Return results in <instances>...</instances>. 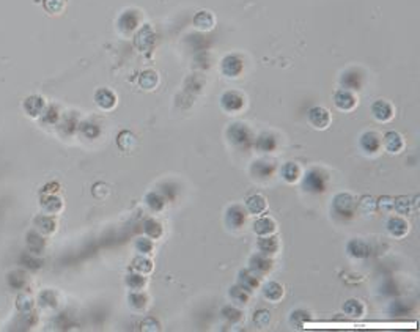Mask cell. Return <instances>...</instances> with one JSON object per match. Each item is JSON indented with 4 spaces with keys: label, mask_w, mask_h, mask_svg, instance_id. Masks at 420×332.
<instances>
[{
    "label": "cell",
    "mask_w": 420,
    "mask_h": 332,
    "mask_svg": "<svg viewBox=\"0 0 420 332\" xmlns=\"http://www.w3.org/2000/svg\"><path fill=\"white\" fill-rule=\"evenodd\" d=\"M134 247H136V250L140 255H150L154 250V241L151 238H148V236H142V238L136 239Z\"/></svg>",
    "instance_id": "obj_37"
},
{
    "label": "cell",
    "mask_w": 420,
    "mask_h": 332,
    "mask_svg": "<svg viewBox=\"0 0 420 332\" xmlns=\"http://www.w3.org/2000/svg\"><path fill=\"white\" fill-rule=\"evenodd\" d=\"M309 321H310V313L307 310L297 309L290 313V324L296 329H303Z\"/></svg>",
    "instance_id": "obj_35"
},
{
    "label": "cell",
    "mask_w": 420,
    "mask_h": 332,
    "mask_svg": "<svg viewBox=\"0 0 420 332\" xmlns=\"http://www.w3.org/2000/svg\"><path fill=\"white\" fill-rule=\"evenodd\" d=\"M27 247H29L30 253L38 255V253H41L44 250L46 242H44L41 235H38L36 232H30L27 235Z\"/></svg>",
    "instance_id": "obj_33"
},
{
    "label": "cell",
    "mask_w": 420,
    "mask_h": 332,
    "mask_svg": "<svg viewBox=\"0 0 420 332\" xmlns=\"http://www.w3.org/2000/svg\"><path fill=\"white\" fill-rule=\"evenodd\" d=\"M246 211L249 214H254V216H261L265 214L268 210V200L261 195V194H254L246 200Z\"/></svg>",
    "instance_id": "obj_10"
},
{
    "label": "cell",
    "mask_w": 420,
    "mask_h": 332,
    "mask_svg": "<svg viewBox=\"0 0 420 332\" xmlns=\"http://www.w3.org/2000/svg\"><path fill=\"white\" fill-rule=\"evenodd\" d=\"M228 136H230V140H233L234 144H247L249 140H251V132H249V129L244 126V124H233L230 129H228Z\"/></svg>",
    "instance_id": "obj_23"
},
{
    "label": "cell",
    "mask_w": 420,
    "mask_h": 332,
    "mask_svg": "<svg viewBox=\"0 0 420 332\" xmlns=\"http://www.w3.org/2000/svg\"><path fill=\"white\" fill-rule=\"evenodd\" d=\"M412 310V305L408 301H392L389 305V313L393 316H406Z\"/></svg>",
    "instance_id": "obj_34"
},
{
    "label": "cell",
    "mask_w": 420,
    "mask_h": 332,
    "mask_svg": "<svg viewBox=\"0 0 420 332\" xmlns=\"http://www.w3.org/2000/svg\"><path fill=\"white\" fill-rule=\"evenodd\" d=\"M280 173H282L283 180H285L286 183L291 184V183H296V181L299 180L301 169H299V165L294 164V162H286V164L283 165V167H282Z\"/></svg>",
    "instance_id": "obj_32"
},
{
    "label": "cell",
    "mask_w": 420,
    "mask_h": 332,
    "mask_svg": "<svg viewBox=\"0 0 420 332\" xmlns=\"http://www.w3.org/2000/svg\"><path fill=\"white\" fill-rule=\"evenodd\" d=\"M372 112L375 115V118L379 121H389L393 117V107L387 103V101H383V99L376 101L372 107Z\"/></svg>",
    "instance_id": "obj_18"
},
{
    "label": "cell",
    "mask_w": 420,
    "mask_h": 332,
    "mask_svg": "<svg viewBox=\"0 0 420 332\" xmlns=\"http://www.w3.org/2000/svg\"><path fill=\"white\" fill-rule=\"evenodd\" d=\"M125 284L126 287L131 290V291H139V290H143L147 287V276H143V274H139V273H129L126 277H125Z\"/></svg>",
    "instance_id": "obj_27"
},
{
    "label": "cell",
    "mask_w": 420,
    "mask_h": 332,
    "mask_svg": "<svg viewBox=\"0 0 420 332\" xmlns=\"http://www.w3.org/2000/svg\"><path fill=\"white\" fill-rule=\"evenodd\" d=\"M95 101L101 109L110 110L116 104V96L110 90H107V88H101V90H98L95 95Z\"/></svg>",
    "instance_id": "obj_20"
},
{
    "label": "cell",
    "mask_w": 420,
    "mask_h": 332,
    "mask_svg": "<svg viewBox=\"0 0 420 332\" xmlns=\"http://www.w3.org/2000/svg\"><path fill=\"white\" fill-rule=\"evenodd\" d=\"M39 304H41L43 307H49V309L57 307V295L50 290L43 291L41 295H39Z\"/></svg>",
    "instance_id": "obj_43"
},
{
    "label": "cell",
    "mask_w": 420,
    "mask_h": 332,
    "mask_svg": "<svg viewBox=\"0 0 420 332\" xmlns=\"http://www.w3.org/2000/svg\"><path fill=\"white\" fill-rule=\"evenodd\" d=\"M343 312L351 318H361L365 313V305L359 299H348L343 304Z\"/></svg>",
    "instance_id": "obj_30"
},
{
    "label": "cell",
    "mask_w": 420,
    "mask_h": 332,
    "mask_svg": "<svg viewBox=\"0 0 420 332\" xmlns=\"http://www.w3.org/2000/svg\"><path fill=\"white\" fill-rule=\"evenodd\" d=\"M261 293H263V298L269 302H279L285 295L283 287L279 282H274V280L272 282H266L263 288H261Z\"/></svg>",
    "instance_id": "obj_14"
},
{
    "label": "cell",
    "mask_w": 420,
    "mask_h": 332,
    "mask_svg": "<svg viewBox=\"0 0 420 332\" xmlns=\"http://www.w3.org/2000/svg\"><path fill=\"white\" fill-rule=\"evenodd\" d=\"M334 103L340 110H352L354 107L357 106V98L354 96L349 90H346V88H342V90H338L335 93Z\"/></svg>",
    "instance_id": "obj_11"
},
{
    "label": "cell",
    "mask_w": 420,
    "mask_h": 332,
    "mask_svg": "<svg viewBox=\"0 0 420 332\" xmlns=\"http://www.w3.org/2000/svg\"><path fill=\"white\" fill-rule=\"evenodd\" d=\"M35 225L38 228V232H41L44 235H50L55 232L57 228V222L50 218V216H38L35 219Z\"/></svg>",
    "instance_id": "obj_31"
},
{
    "label": "cell",
    "mask_w": 420,
    "mask_h": 332,
    "mask_svg": "<svg viewBox=\"0 0 420 332\" xmlns=\"http://www.w3.org/2000/svg\"><path fill=\"white\" fill-rule=\"evenodd\" d=\"M21 263L27 268V270H38V268H41V264H43V261L38 260L33 253H22Z\"/></svg>",
    "instance_id": "obj_45"
},
{
    "label": "cell",
    "mask_w": 420,
    "mask_h": 332,
    "mask_svg": "<svg viewBox=\"0 0 420 332\" xmlns=\"http://www.w3.org/2000/svg\"><path fill=\"white\" fill-rule=\"evenodd\" d=\"M384 147L389 153H401V150L404 148V140L403 137L395 132V131H390L384 136Z\"/></svg>",
    "instance_id": "obj_22"
},
{
    "label": "cell",
    "mask_w": 420,
    "mask_h": 332,
    "mask_svg": "<svg viewBox=\"0 0 420 332\" xmlns=\"http://www.w3.org/2000/svg\"><path fill=\"white\" fill-rule=\"evenodd\" d=\"M222 71H224V74H227L228 78H236V76L241 74V71H243V61L238 57L228 55L222 60Z\"/></svg>",
    "instance_id": "obj_17"
},
{
    "label": "cell",
    "mask_w": 420,
    "mask_h": 332,
    "mask_svg": "<svg viewBox=\"0 0 420 332\" xmlns=\"http://www.w3.org/2000/svg\"><path fill=\"white\" fill-rule=\"evenodd\" d=\"M16 305H18V310H19L21 313H24V312H32L33 299H32V296L29 295V293H21V295L18 296Z\"/></svg>",
    "instance_id": "obj_41"
},
{
    "label": "cell",
    "mask_w": 420,
    "mask_h": 332,
    "mask_svg": "<svg viewBox=\"0 0 420 332\" xmlns=\"http://www.w3.org/2000/svg\"><path fill=\"white\" fill-rule=\"evenodd\" d=\"M128 301H129L131 309H134L137 312H142V310H145L148 307V295L143 290L131 291L128 295Z\"/></svg>",
    "instance_id": "obj_21"
},
{
    "label": "cell",
    "mask_w": 420,
    "mask_h": 332,
    "mask_svg": "<svg viewBox=\"0 0 420 332\" xmlns=\"http://www.w3.org/2000/svg\"><path fill=\"white\" fill-rule=\"evenodd\" d=\"M260 147L263 148V150H272L274 148V140L271 139V137H268V136H263L260 139Z\"/></svg>",
    "instance_id": "obj_50"
},
{
    "label": "cell",
    "mask_w": 420,
    "mask_h": 332,
    "mask_svg": "<svg viewBox=\"0 0 420 332\" xmlns=\"http://www.w3.org/2000/svg\"><path fill=\"white\" fill-rule=\"evenodd\" d=\"M304 189L310 194H321L326 190V178L318 170H310L304 176Z\"/></svg>",
    "instance_id": "obj_5"
},
{
    "label": "cell",
    "mask_w": 420,
    "mask_h": 332,
    "mask_svg": "<svg viewBox=\"0 0 420 332\" xmlns=\"http://www.w3.org/2000/svg\"><path fill=\"white\" fill-rule=\"evenodd\" d=\"M157 84V74L153 71H145L140 76V85L147 90H151V88Z\"/></svg>",
    "instance_id": "obj_46"
},
{
    "label": "cell",
    "mask_w": 420,
    "mask_h": 332,
    "mask_svg": "<svg viewBox=\"0 0 420 332\" xmlns=\"http://www.w3.org/2000/svg\"><path fill=\"white\" fill-rule=\"evenodd\" d=\"M24 109L30 115V117H38V115H41L43 110H44V101H43V98H39V96H30V98L25 99Z\"/></svg>",
    "instance_id": "obj_24"
},
{
    "label": "cell",
    "mask_w": 420,
    "mask_h": 332,
    "mask_svg": "<svg viewBox=\"0 0 420 332\" xmlns=\"http://www.w3.org/2000/svg\"><path fill=\"white\" fill-rule=\"evenodd\" d=\"M8 285L11 288H24L25 285V274L22 271H13L8 274Z\"/></svg>",
    "instance_id": "obj_44"
},
{
    "label": "cell",
    "mask_w": 420,
    "mask_h": 332,
    "mask_svg": "<svg viewBox=\"0 0 420 332\" xmlns=\"http://www.w3.org/2000/svg\"><path fill=\"white\" fill-rule=\"evenodd\" d=\"M143 233H145V236L151 238L153 241L161 239L162 235H164V227L157 219L148 218V219L143 221Z\"/></svg>",
    "instance_id": "obj_15"
},
{
    "label": "cell",
    "mask_w": 420,
    "mask_h": 332,
    "mask_svg": "<svg viewBox=\"0 0 420 332\" xmlns=\"http://www.w3.org/2000/svg\"><path fill=\"white\" fill-rule=\"evenodd\" d=\"M145 205L148 207L150 211L153 213H161L165 205H167V198L161 194V192H156V190H151L145 195Z\"/></svg>",
    "instance_id": "obj_19"
},
{
    "label": "cell",
    "mask_w": 420,
    "mask_h": 332,
    "mask_svg": "<svg viewBox=\"0 0 420 332\" xmlns=\"http://www.w3.org/2000/svg\"><path fill=\"white\" fill-rule=\"evenodd\" d=\"M254 323L260 329H266L271 324V312L266 309H258L254 313Z\"/></svg>",
    "instance_id": "obj_39"
},
{
    "label": "cell",
    "mask_w": 420,
    "mask_h": 332,
    "mask_svg": "<svg viewBox=\"0 0 420 332\" xmlns=\"http://www.w3.org/2000/svg\"><path fill=\"white\" fill-rule=\"evenodd\" d=\"M412 202L408 197H393V211L400 216H408L411 213Z\"/></svg>",
    "instance_id": "obj_36"
},
{
    "label": "cell",
    "mask_w": 420,
    "mask_h": 332,
    "mask_svg": "<svg viewBox=\"0 0 420 332\" xmlns=\"http://www.w3.org/2000/svg\"><path fill=\"white\" fill-rule=\"evenodd\" d=\"M361 145L367 153H376L381 148V139L376 132H365L361 139Z\"/></svg>",
    "instance_id": "obj_25"
},
{
    "label": "cell",
    "mask_w": 420,
    "mask_h": 332,
    "mask_svg": "<svg viewBox=\"0 0 420 332\" xmlns=\"http://www.w3.org/2000/svg\"><path fill=\"white\" fill-rule=\"evenodd\" d=\"M44 8L52 15H57L65 8V0H44Z\"/></svg>",
    "instance_id": "obj_48"
},
{
    "label": "cell",
    "mask_w": 420,
    "mask_h": 332,
    "mask_svg": "<svg viewBox=\"0 0 420 332\" xmlns=\"http://www.w3.org/2000/svg\"><path fill=\"white\" fill-rule=\"evenodd\" d=\"M386 227H387L389 235L393 238H398V239L404 238L409 233V222L406 221L403 216H392V218L387 219Z\"/></svg>",
    "instance_id": "obj_6"
},
{
    "label": "cell",
    "mask_w": 420,
    "mask_h": 332,
    "mask_svg": "<svg viewBox=\"0 0 420 332\" xmlns=\"http://www.w3.org/2000/svg\"><path fill=\"white\" fill-rule=\"evenodd\" d=\"M257 247L260 250V253L268 255V257H272L279 252L280 249V241L275 235H268V236H260L257 241Z\"/></svg>",
    "instance_id": "obj_9"
},
{
    "label": "cell",
    "mask_w": 420,
    "mask_h": 332,
    "mask_svg": "<svg viewBox=\"0 0 420 332\" xmlns=\"http://www.w3.org/2000/svg\"><path fill=\"white\" fill-rule=\"evenodd\" d=\"M357 213V198L349 192H340L332 200V214L335 218L348 221Z\"/></svg>",
    "instance_id": "obj_1"
},
{
    "label": "cell",
    "mask_w": 420,
    "mask_h": 332,
    "mask_svg": "<svg viewBox=\"0 0 420 332\" xmlns=\"http://www.w3.org/2000/svg\"><path fill=\"white\" fill-rule=\"evenodd\" d=\"M140 329L142 330H151V332H154V330H161V324H159V321L156 320V318L148 316V318H145V320L140 323Z\"/></svg>",
    "instance_id": "obj_49"
},
{
    "label": "cell",
    "mask_w": 420,
    "mask_h": 332,
    "mask_svg": "<svg viewBox=\"0 0 420 332\" xmlns=\"http://www.w3.org/2000/svg\"><path fill=\"white\" fill-rule=\"evenodd\" d=\"M228 296L230 299L234 302V304H238V305H246L249 304V301H251V293H249L247 290H244L241 285H233L230 287L228 290Z\"/></svg>",
    "instance_id": "obj_26"
},
{
    "label": "cell",
    "mask_w": 420,
    "mask_h": 332,
    "mask_svg": "<svg viewBox=\"0 0 420 332\" xmlns=\"http://www.w3.org/2000/svg\"><path fill=\"white\" fill-rule=\"evenodd\" d=\"M357 208L361 211H364L365 214H372L376 211V200L370 195H364L359 202H357Z\"/></svg>",
    "instance_id": "obj_42"
},
{
    "label": "cell",
    "mask_w": 420,
    "mask_h": 332,
    "mask_svg": "<svg viewBox=\"0 0 420 332\" xmlns=\"http://www.w3.org/2000/svg\"><path fill=\"white\" fill-rule=\"evenodd\" d=\"M376 210L383 211V213H392V211H393V197L384 195V197H381V198H378V202H376Z\"/></svg>",
    "instance_id": "obj_47"
},
{
    "label": "cell",
    "mask_w": 420,
    "mask_h": 332,
    "mask_svg": "<svg viewBox=\"0 0 420 332\" xmlns=\"http://www.w3.org/2000/svg\"><path fill=\"white\" fill-rule=\"evenodd\" d=\"M346 252H348L349 257H352V258H356V260H365V258H369L370 255H372V247H370V244H369V242H367L365 239L354 238V239H349V241H348Z\"/></svg>",
    "instance_id": "obj_4"
},
{
    "label": "cell",
    "mask_w": 420,
    "mask_h": 332,
    "mask_svg": "<svg viewBox=\"0 0 420 332\" xmlns=\"http://www.w3.org/2000/svg\"><path fill=\"white\" fill-rule=\"evenodd\" d=\"M153 260L148 258L147 255H139V257H136L133 261H131V271H134V273H139V274H143V276H148L153 273Z\"/></svg>",
    "instance_id": "obj_16"
},
{
    "label": "cell",
    "mask_w": 420,
    "mask_h": 332,
    "mask_svg": "<svg viewBox=\"0 0 420 332\" xmlns=\"http://www.w3.org/2000/svg\"><path fill=\"white\" fill-rule=\"evenodd\" d=\"M252 230L258 236L274 235L277 232V222H275L271 216H260V218H257L255 222L252 224Z\"/></svg>",
    "instance_id": "obj_7"
},
{
    "label": "cell",
    "mask_w": 420,
    "mask_h": 332,
    "mask_svg": "<svg viewBox=\"0 0 420 332\" xmlns=\"http://www.w3.org/2000/svg\"><path fill=\"white\" fill-rule=\"evenodd\" d=\"M195 25L199 29H203V30H206V29H211L213 25H214V19H213V16L209 15V13H206V11H202L200 15H197L195 16Z\"/></svg>",
    "instance_id": "obj_40"
},
{
    "label": "cell",
    "mask_w": 420,
    "mask_h": 332,
    "mask_svg": "<svg viewBox=\"0 0 420 332\" xmlns=\"http://www.w3.org/2000/svg\"><path fill=\"white\" fill-rule=\"evenodd\" d=\"M220 315L225 318V320L231 324H239L244 320V313L241 309H238L236 305H225V307H222Z\"/></svg>",
    "instance_id": "obj_29"
},
{
    "label": "cell",
    "mask_w": 420,
    "mask_h": 332,
    "mask_svg": "<svg viewBox=\"0 0 420 332\" xmlns=\"http://www.w3.org/2000/svg\"><path fill=\"white\" fill-rule=\"evenodd\" d=\"M249 213L241 205H231L225 211V224L233 230H239L246 225Z\"/></svg>",
    "instance_id": "obj_3"
},
{
    "label": "cell",
    "mask_w": 420,
    "mask_h": 332,
    "mask_svg": "<svg viewBox=\"0 0 420 332\" xmlns=\"http://www.w3.org/2000/svg\"><path fill=\"white\" fill-rule=\"evenodd\" d=\"M274 268V261L271 257L263 253H254L251 258H249V270H251L255 276L258 277H265L268 276Z\"/></svg>",
    "instance_id": "obj_2"
},
{
    "label": "cell",
    "mask_w": 420,
    "mask_h": 332,
    "mask_svg": "<svg viewBox=\"0 0 420 332\" xmlns=\"http://www.w3.org/2000/svg\"><path fill=\"white\" fill-rule=\"evenodd\" d=\"M309 120L312 123V126H315L317 129H326L327 126L331 124V113L327 112L324 107H312L309 110Z\"/></svg>",
    "instance_id": "obj_8"
},
{
    "label": "cell",
    "mask_w": 420,
    "mask_h": 332,
    "mask_svg": "<svg viewBox=\"0 0 420 332\" xmlns=\"http://www.w3.org/2000/svg\"><path fill=\"white\" fill-rule=\"evenodd\" d=\"M220 103H222V107H224L227 112H238L244 106V98L236 92H227L224 96H222Z\"/></svg>",
    "instance_id": "obj_13"
},
{
    "label": "cell",
    "mask_w": 420,
    "mask_h": 332,
    "mask_svg": "<svg viewBox=\"0 0 420 332\" xmlns=\"http://www.w3.org/2000/svg\"><path fill=\"white\" fill-rule=\"evenodd\" d=\"M252 173L257 178H269L274 173V167L269 165L268 162L258 161V162H254V165H252Z\"/></svg>",
    "instance_id": "obj_38"
},
{
    "label": "cell",
    "mask_w": 420,
    "mask_h": 332,
    "mask_svg": "<svg viewBox=\"0 0 420 332\" xmlns=\"http://www.w3.org/2000/svg\"><path fill=\"white\" fill-rule=\"evenodd\" d=\"M41 207H43V211L47 214H58L63 210V202H62V198H58L55 195H46L41 200Z\"/></svg>",
    "instance_id": "obj_28"
},
{
    "label": "cell",
    "mask_w": 420,
    "mask_h": 332,
    "mask_svg": "<svg viewBox=\"0 0 420 332\" xmlns=\"http://www.w3.org/2000/svg\"><path fill=\"white\" fill-rule=\"evenodd\" d=\"M236 284L241 285L249 293H252V291H255L260 287V277L255 276L251 270H249V268H246V270H239V273H238V282H236Z\"/></svg>",
    "instance_id": "obj_12"
}]
</instances>
